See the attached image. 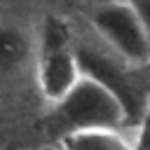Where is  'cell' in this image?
Instances as JSON below:
<instances>
[{
	"label": "cell",
	"instance_id": "6da1fadb",
	"mask_svg": "<svg viewBox=\"0 0 150 150\" xmlns=\"http://www.w3.org/2000/svg\"><path fill=\"white\" fill-rule=\"evenodd\" d=\"M73 52L80 73L103 84L124 108L127 124H138L150 108V66H138L112 52L87 26L73 28Z\"/></svg>",
	"mask_w": 150,
	"mask_h": 150
},
{
	"label": "cell",
	"instance_id": "8992f818",
	"mask_svg": "<svg viewBox=\"0 0 150 150\" xmlns=\"http://www.w3.org/2000/svg\"><path fill=\"white\" fill-rule=\"evenodd\" d=\"M35 63V40L19 26L0 23V75L23 73Z\"/></svg>",
	"mask_w": 150,
	"mask_h": 150
},
{
	"label": "cell",
	"instance_id": "52a82bcc",
	"mask_svg": "<svg viewBox=\"0 0 150 150\" xmlns=\"http://www.w3.org/2000/svg\"><path fill=\"white\" fill-rule=\"evenodd\" d=\"M131 150H150V117H148V115L136 124L134 148H131Z\"/></svg>",
	"mask_w": 150,
	"mask_h": 150
},
{
	"label": "cell",
	"instance_id": "ba28073f",
	"mask_svg": "<svg viewBox=\"0 0 150 150\" xmlns=\"http://www.w3.org/2000/svg\"><path fill=\"white\" fill-rule=\"evenodd\" d=\"M131 5L136 7V12L141 16V23H143V30L148 38V47H150V0H131Z\"/></svg>",
	"mask_w": 150,
	"mask_h": 150
},
{
	"label": "cell",
	"instance_id": "5b68a950",
	"mask_svg": "<svg viewBox=\"0 0 150 150\" xmlns=\"http://www.w3.org/2000/svg\"><path fill=\"white\" fill-rule=\"evenodd\" d=\"M136 124L110 129H80L61 138V150H131Z\"/></svg>",
	"mask_w": 150,
	"mask_h": 150
},
{
	"label": "cell",
	"instance_id": "9c48e42d",
	"mask_svg": "<svg viewBox=\"0 0 150 150\" xmlns=\"http://www.w3.org/2000/svg\"><path fill=\"white\" fill-rule=\"evenodd\" d=\"M148 117H150V108H148Z\"/></svg>",
	"mask_w": 150,
	"mask_h": 150
},
{
	"label": "cell",
	"instance_id": "277c9868",
	"mask_svg": "<svg viewBox=\"0 0 150 150\" xmlns=\"http://www.w3.org/2000/svg\"><path fill=\"white\" fill-rule=\"evenodd\" d=\"M54 108L68 131L110 129L127 124L124 108L120 105V101L103 84L87 75H80V80L59 103H54Z\"/></svg>",
	"mask_w": 150,
	"mask_h": 150
},
{
	"label": "cell",
	"instance_id": "7a4b0ae2",
	"mask_svg": "<svg viewBox=\"0 0 150 150\" xmlns=\"http://www.w3.org/2000/svg\"><path fill=\"white\" fill-rule=\"evenodd\" d=\"M35 84L47 103H59L80 80V66L73 52V26L59 16H47L35 40Z\"/></svg>",
	"mask_w": 150,
	"mask_h": 150
},
{
	"label": "cell",
	"instance_id": "3957f363",
	"mask_svg": "<svg viewBox=\"0 0 150 150\" xmlns=\"http://www.w3.org/2000/svg\"><path fill=\"white\" fill-rule=\"evenodd\" d=\"M87 28L131 63L150 66V47L131 0H103L87 14Z\"/></svg>",
	"mask_w": 150,
	"mask_h": 150
}]
</instances>
